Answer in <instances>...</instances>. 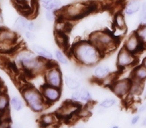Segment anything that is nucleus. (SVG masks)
Masks as SVG:
<instances>
[{"instance_id":"nucleus-1","label":"nucleus","mask_w":146,"mask_h":128,"mask_svg":"<svg viewBox=\"0 0 146 128\" xmlns=\"http://www.w3.org/2000/svg\"><path fill=\"white\" fill-rule=\"evenodd\" d=\"M70 55L81 67H94L99 64L104 55L89 40H80L75 42L70 48Z\"/></svg>"},{"instance_id":"nucleus-2","label":"nucleus","mask_w":146,"mask_h":128,"mask_svg":"<svg viewBox=\"0 0 146 128\" xmlns=\"http://www.w3.org/2000/svg\"><path fill=\"white\" fill-rule=\"evenodd\" d=\"M50 61L37 56L32 50L21 49L14 55V63L17 67L31 76L43 74Z\"/></svg>"},{"instance_id":"nucleus-3","label":"nucleus","mask_w":146,"mask_h":128,"mask_svg":"<svg viewBox=\"0 0 146 128\" xmlns=\"http://www.w3.org/2000/svg\"><path fill=\"white\" fill-rule=\"evenodd\" d=\"M96 9L97 4L94 2H75L61 8L59 12L61 16L67 20H79Z\"/></svg>"},{"instance_id":"nucleus-4","label":"nucleus","mask_w":146,"mask_h":128,"mask_svg":"<svg viewBox=\"0 0 146 128\" xmlns=\"http://www.w3.org/2000/svg\"><path fill=\"white\" fill-rule=\"evenodd\" d=\"M21 95L24 100L25 104L29 107V109L34 113L43 112L48 105L43 99L42 93L39 89L34 86L25 85L21 88Z\"/></svg>"},{"instance_id":"nucleus-5","label":"nucleus","mask_w":146,"mask_h":128,"mask_svg":"<svg viewBox=\"0 0 146 128\" xmlns=\"http://www.w3.org/2000/svg\"><path fill=\"white\" fill-rule=\"evenodd\" d=\"M88 40L91 41L101 51L104 56L108 53L112 52L118 45L117 38L110 32L104 30H97L91 32L89 34Z\"/></svg>"},{"instance_id":"nucleus-6","label":"nucleus","mask_w":146,"mask_h":128,"mask_svg":"<svg viewBox=\"0 0 146 128\" xmlns=\"http://www.w3.org/2000/svg\"><path fill=\"white\" fill-rule=\"evenodd\" d=\"M44 82L45 84H48L51 86H55V87H62L63 84V76L62 72H61L60 68L57 66V64L53 62H49L48 66L45 69L44 73Z\"/></svg>"},{"instance_id":"nucleus-7","label":"nucleus","mask_w":146,"mask_h":128,"mask_svg":"<svg viewBox=\"0 0 146 128\" xmlns=\"http://www.w3.org/2000/svg\"><path fill=\"white\" fill-rule=\"evenodd\" d=\"M137 61V54H134V53L126 50L124 47H122L118 52L117 59H116V65H117L119 70H123L126 69V68L135 66Z\"/></svg>"},{"instance_id":"nucleus-8","label":"nucleus","mask_w":146,"mask_h":128,"mask_svg":"<svg viewBox=\"0 0 146 128\" xmlns=\"http://www.w3.org/2000/svg\"><path fill=\"white\" fill-rule=\"evenodd\" d=\"M132 79L131 78H123V79H116L113 83L110 85V89L113 92L114 95L119 98H124L128 96L131 88Z\"/></svg>"},{"instance_id":"nucleus-9","label":"nucleus","mask_w":146,"mask_h":128,"mask_svg":"<svg viewBox=\"0 0 146 128\" xmlns=\"http://www.w3.org/2000/svg\"><path fill=\"white\" fill-rule=\"evenodd\" d=\"M80 108H81V106L78 102L70 99L61 105V107L57 111V115L61 119H70L73 116H77Z\"/></svg>"},{"instance_id":"nucleus-10","label":"nucleus","mask_w":146,"mask_h":128,"mask_svg":"<svg viewBox=\"0 0 146 128\" xmlns=\"http://www.w3.org/2000/svg\"><path fill=\"white\" fill-rule=\"evenodd\" d=\"M40 91L47 105H52L56 103L61 98V88L59 87H55V86L44 83V85H42V87L40 88Z\"/></svg>"},{"instance_id":"nucleus-11","label":"nucleus","mask_w":146,"mask_h":128,"mask_svg":"<svg viewBox=\"0 0 146 128\" xmlns=\"http://www.w3.org/2000/svg\"><path fill=\"white\" fill-rule=\"evenodd\" d=\"M123 47L126 50L130 51V52L134 53V54H139L140 52H142L144 50V48H146V46L140 41V39L138 38L135 32L130 34L124 40Z\"/></svg>"},{"instance_id":"nucleus-12","label":"nucleus","mask_w":146,"mask_h":128,"mask_svg":"<svg viewBox=\"0 0 146 128\" xmlns=\"http://www.w3.org/2000/svg\"><path fill=\"white\" fill-rule=\"evenodd\" d=\"M13 4L26 17H30L34 13V9H36V0H13Z\"/></svg>"},{"instance_id":"nucleus-13","label":"nucleus","mask_w":146,"mask_h":128,"mask_svg":"<svg viewBox=\"0 0 146 128\" xmlns=\"http://www.w3.org/2000/svg\"><path fill=\"white\" fill-rule=\"evenodd\" d=\"M71 100L78 103H88L92 102V94L86 88H77V89L73 90L71 93Z\"/></svg>"},{"instance_id":"nucleus-14","label":"nucleus","mask_w":146,"mask_h":128,"mask_svg":"<svg viewBox=\"0 0 146 128\" xmlns=\"http://www.w3.org/2000/svg\"><path fill=\"white\" fill-rule=\"evenodd\" d=\"M112 73L111 69L108 67L107 65L104 64H100V65H95L94 66L93 72H92V79L96 82L101 83L107 76H109Z\"/></svg>"},{"instance_id":"nucleus-15","label":"nucleus","mask_w":146,"mask_h":128,"mask_svg":"<svg viewBox=\"0 0 146 128\" xmlns=\"http://www.w3.org/2000/svg\"><path fill=\"white\" fill-rule=\"evenodd\" d=\"M31 49H32V51L37 56L41 57V58L45 59V60H47V61H52L53 57H54V55L52 54L51 51L47 50L46 48H44V47L39 44H32Z\"/></svg>"},{"instance_id":"nucleus-16","label":"nucleus","mask_w":146,"mask_h":128,"mask_svg":"<svg viewBox=\"0 0 146 128\" xmlns=\"http://www.w3.org/2000/svg\"><path fill=\"white\" fill-rule=\"evenodd\" d=\"M130 78L133 80H137L140 82L146 81V67L142 64L140 65H135L131 72Z\"/></svg>"},{"instance_id":"nucleus-17","label":"nucleus","mask_w":146,"mask_h":128,"mask_svg":"<svg viewBox=\"0 0 146 128\" xmlns=\"http://www.w3.org/2000/svg\"><path fill=\"white\" fill-rule=\"evenodd\" d=\"M60 119L59 116L57 115V113H47L41 115L40 119V125L43 127H47V126H53L54 124H56L58 122V120Z\"/></svg>"},{"instance_id":"nucleus-18","label":"nucleus","mask_w":146,"mask_h":128,"mask_svg":"<svg viewBox=\"0 0 146 128\" xmlns=\"http://www.w3.org/2000/svg\"><path fill=\"white\" fill-rule=\"evenodd\" d=\"M141 4L142 3L140 2V0H131V1L127 2V4L124 6V14L127 16L136 14L137 12H139Z\"/></svg>"},{"instance_id":"nucleus-19","label":"nucleus","mask_w":146,"mask_h":128,"mask_svg":"<svg viewBox=\"0 0 146 128\" xmlns=\"http://www.w3.org/2000/svg\"><path fill=\"white\" fill-rule=\"evenodd\" d=\"M41 4L45 10L59 11L62 8V2L60 0H40Z\"/></svg>"},{"instance_id":"nucleus-20","label":"nucleus","mask_w":146,"mask_h":128,"mask_svg":"<svg viewBox=\"0 0 146 128\" xmlns=\"http://www.w3.org/2000/svg\"><path fill=\"white\" fill-rule=\"evenodd\" d=\"M28 23L29 19L26 16H19L16 18L13 24V28L16 32H24L27 28H28Z\"/></svg>"},{"instance_id":"nucleus-21","label":"nucleus","mask_w":146,"mask_h":128,"mask_svg":"<svg viewBox=\"0 0 146 128\" xmlns=\"http://www.w3.org/2000/svg\"><path fill=\"white\" fill-rule=\"evenodd\" d=\"M10 106V98L4 91H0V114L7 113Z\"/></svg>"},{"instance_id":"nucleus-22","label":"nucleus","mask_w":146,"mask_h":128,"mask_svg":"<svg viewBox=\"0 0 146 128\" xmlns=\"http://www.w3.org/2000/svg\"><path fill=\"white\" fill-rule=\"evenodd\" d=\"M143 91V82L137 81V80L132 79V84L131 88H130V91L128 96L130 97H135V96H139L140 94Z\"/></svg>"},{"instance_id":"nucleus-23","label":"nucleus","mask_w":146,"mask_h":128,"mask_svg":"<svg viewBox=\"0 0 146 128\" xmlns=\"http://www.w3.org/2000/svg\"><path fill=\"white\" fill-rule=\"evenodd\" d=\"M113 26L115 29L125 31L126 30V21L124 15L122 13H116L113 18Z\"/></svg>"},{"instance_id":"nucleus-24","label":"nucleus","mask_w":146,"mask_h":128,"mask_svg":"<svg viewBox=\"0 0 146 128\" xmlns=\"http://www.w3.org/2000/svg\"><path fill=\"white\" fill-rule=\"evenodd\" d=\"M53 55H54V58L57 62H59L60 64H62L64 66H69L70 61H69L68 56H67V54L64 51H62L61 49H56Z\"/></svg>"},{"instance_id":"nucleus-25","label":"nucleus","mask_w":146,"mask_h":128,"mask_svg":"<svg viewBox=\"0 0 146 128\" xmlns=\"http://www.w3.org/2000/svg\"><path fill=\"white\" fill-rule=\"evenodd\" d=\"M63 81L65 82V85L67 86V88L70 90H75L80 87V81L73 76L65 75V77L63 78Z\"/></svg>"},{"instance_id":"nucleus-26","label":"nucleus","mask_w":146,"mask_h":128,"mask_svg":"<svg viewBox=\"0 0 146 128\" xmlns=\"http://www.w3.org/2000/svg\"><path fill=\"white\" fill-rule=\"evenodd\" d=\"M24 103L25 102H24V100H23V98L21 99L18 96H13V97L10 98V107H11V109L16 112L21 111V110L24 108V105H25Z\"/></svg>"},{"instance_id":"nucleus-27","label":"nucleus","mask_w":146,"mask_h":128,"mask_svg":"<svg viewBox=\"0 0 146 128\" xmlns=\"http://www.w3.org/2000/svg\"><path fill=\"white\" fill-rule=\"evenodd\" d=\"M135 33L138 36V38L140 39V41L146 46V23L145 24H139Z\"/></svg>"},{"instance_id":"nucleus-28","label":"nucleus","mask_w":146,"mask_h":128,"mask_svg":"<svg viewBox=\"0 0 146 128\" xmlns=\"http://www.w3.org/2000/svg\"><path fill=\"white\" fill-rule=\"evenodd\" d=\"M116 104H117V101H116V99H114V98H105V99H103L100 102L98 106L106 110L111 107H114Z\"/></svg>"},{"instance_id":"nucleus-29","label":"nucleus","mask_w":146,"mask_h":128,"mask_svg":"<svg viewBox=\"0 0 146 128\" xmlns=\"http://www.w3.org/2000/svg\"><path fill=\"white\" fill-rule=\"evenodd\" d=\"M55 39H56V43L58 44L59 47H61V48L67 47V38L62 32L57 33L56 36H55Z\"/></svg>"},{"instance_id":"nucleus-30","label":"nucleus","mask_w":146,"mask_h":128,"mask_svg":"<svg viewBox=\"0 0 146 128\" xmlns=\"http://www.w3.org/2000/svg\"><path fill=\"white\" fill-rule=\"evenodd\" d=\"M139 22L140 24L146 23V2L142 3L139 10Z\"/></svg>"},{"instance_id":"nucleus-31","label":"nucleus","mask_w":146,"mask_h":128,"mask_svg":"<svg viewBox=\"0 0 146 128\" xmlns=\"http://www.w3.org/2000/svg\"><path fill=\"white\" fill-rule=\"evenodd\" d=\"M40 27H41L40 22H38V21H36V20H29L28 28L27 29L33 31V32H37V31L40 29Z\"/></svg>"},{"instance_id":"nucleus-32","label":"nucleus","mask_w":146,"mask_h":128,"mask_svg":"<svg viewBox=\"0 0 146 128\" xmlns=\"http://www.w3.org/2000/svg\"><path fill=\"white\" fill-rule=\"evenodd\" d=\"M45 15V19L49 22H52L56 19V14H55V11H51V10H45L44 12Z\"/></svg>"},{"instance_id":"nucleus-33","label":"nucleus","mask_w":146,"mask_h":128,"mask_svg":"<svg viewBox=\"0 0 146 128\" xmlns=\"http://www.w3.org/2000/svg\"><path fill=\"white\" fill-rule=\"evenodd\" d=\"M23 33L25 34V37H26L28 40L33 41V40L36 39V32H33V31L29 30V29H26Z\"/></svg>"},{"instance_id":"nucleus-34","label":"nucleus","mask_w":146,"mask_h":128,"mask_svg":"<svg viewBox=\"0 0 146 128\" xmlns=\"http://www.w3.org/2000/svg\"><path fill=\"white\" fill-rule=\"evenodd\" d=\"M139 120H140V113H138V114H136V115H134L133 117H132L130 123H131V125H136V124L139 122Z\"/></svg>"},{"instance_id":"nucleus-35","label":"nucleus","mask_w":146,"mask_h":128,"mask_svg":"<svg viewBox=\"0 0 146 128\" xmlns=\"http://www.w3.org/2000/svg\"><path fill=\"white\" fill-rule=\"evenodd\" d=\"M137 111H138V113H143V112L146 111V102L143 104H141V105L137 108Z\"/></svg>"},{"instance_id":"nucleus-36","label":"nucleus","mask_w":146,"mask_h":128,"mask_svg":"<svg viewBox=\"0 0 146 128\" xmlns=\"http://www.w3.org/2000/svg\"><path fill=\"white\" fill-rule=\"evenodd\" d=\"M3 22H4V19H3V15L1 12V9H0V28L3 27Z\"/></svg>"},{"instance_id":"nucleus-37","label":"nucleus","mask_w":146,"mask_h":128,"mask_svg":"<svg viewBox=\"0 0 146 128\" xmlns=\"http://www.w3.org/2000/svg\"><path fill=\"white\" fill-rule=\"evenodd\" d=\"M141 125H142V126H146V116L143 118V120H142V122H141Z\"/></svg>"},{"instance_id":"nucleus-38","label":"nucleus","mask_w":146,"mask_h":128,"mask_svg":"<svg viewBox=\"0 0 146 128\" xmlns=\"http://www.w3.org/2000/svg\"><path fill=\"white\" fill-rule=\"evenodd\" d=\"M142 65H144L146 67V57H144L143 58V60H142V63H141Z\"/></svg>"},{"instance_id":"nucleus-39","label":"nucleus","mask_w":146,"mask_h":128,"mask_svg":"<svg viewBox=\"0 0 146 128\" xmlns=\"http://www.w3.org/2000/svg\"><path fill=\"white\" fill-rule=\"evenodd\" d=\"M144 94H145V96H146V88H145V90H144Z\"/></svg>"}]
</instances>
